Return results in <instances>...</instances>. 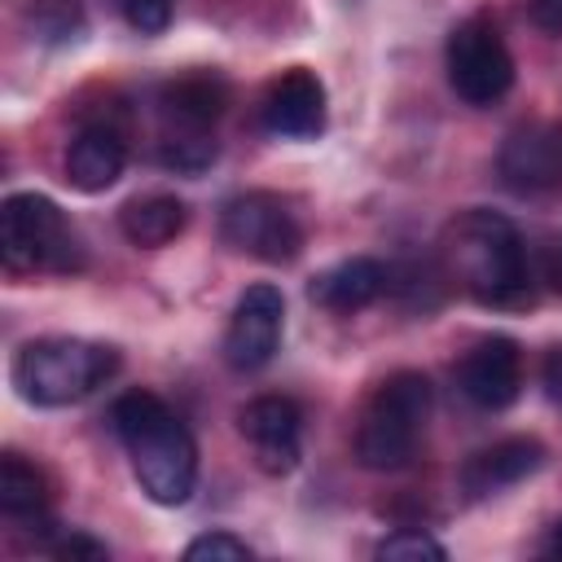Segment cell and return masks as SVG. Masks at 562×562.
Here are the masks:
<instances>
[{
  "mask_svg": "<svg viewBox=\"0 0 562 562\" xmlns=\"http://www.w3.org/2000/svg\"><path fill=\"white\" fill-rule=\"evenodd\" d=\"M110 422L132 457L140 492L154 505H184L198 487V443L189 426L154 391L119 395L110 408Z\"/></svg>",
  "mask_w": 562,
  "mask_h": 562,
  "instance_id": "6da1fadb",
  "label": "cell"
},
{
  "mask_svg": "<svg viewBox=\"0 0 562 562\" xmlns=\"http://www.w3.org/2000/svg\"><path fill=\"white\" fill-rule=\"evenodd\" d=\"M439 268L479 303H522L531 290V263L518 228L496 211H461L439 237Z\"/></svg>",
  "mask_w": 562,
  "mask_h": 562,
  "instance_id": "7a4b0ae2",
  "label": "cell"
},
{
  "mask_svg": "<svg viewBox=\"0 0 562 562\" xmlns=\"http://www.w3.org/2000/svg\"><path fill=\"white\" fill-rule=\"evenodd\" d=\"M119 373V351L83 338H35L13 356V386L35 408H66L88 400Z\"/></svg>",
  "mask_w": 562,
  "mask_h": 562,
  "instance_id": "3957f363",
  "label": "cell"
},
{
  "mask_svg": "<svg viewBox=\"0 0 562 562\" xmlns=\"http://www.w3.org/2000/svg\"><path fill=\"white\" fill-rule=\"evenodd\" d=\"M435 391L426 373H391L360 413L356 426V461L364 470H404L417 457V439L426 430Z\"/></svg>",
  "mask_w": 562,
  "mask_h": 562,
  "instance_id": "277c9868",
  "label": "cell"
},
{
  "mask_svg": "<svg viewBox=\"0 0 562 562\" xmlns=\"http://www.w3.org/2000/svg\"><path fill=\"white\" fill-rule=\"evenodd\" d=\"M0 259L9 272H75L83 268V246L57 202L44 193H9L0 206Z\"/></svg>",
  "mask_w": 562,
  "mask_h": 562,
  "instance_id": "5b68a950",
  "label": "cell"
},
{
  "mask_svg": "<svg viewBox=\"0 0 562 562\" xmlns=\"http://www.w3.org/2000/svg\"><path fill=\"white\" fill-rule=\"evenodd\" d=\"M448 83L465 105H492L514 88V57L492 18H465L452 26Z\"/></svg>",
  "mask_w": 562,
  "mask_h": 562,
  "instance_id": "8992f818",
  "label": "cell"
},
{
  "mask_svg": "<svg viewBox=\"0 0 562 562\" xmlns=\"http://www.w3.org/2000/svg\"><path fill=\"white\" fill-rule=\"evenodd\" d=\"M220 237L263 263H290L303 250V228L290 215V206L272 193H241L228 198L220 211Z\"/></svg>",
  "mask_w": 562,
  "mask_h": 562,
  "instance_id": "52a82bcc",
  "label": "cell"
},
{
  "mask_svg": "<svg viewBox=\"0 0 562 562\" xmlns=\"http://www.w3.org/2000/svg\"><path fill=\"white\" fill-rule=\"evenodd\" d=\"M281 325H285V299L277 285H250L224 329V360L237 373L263 369L277 347H281Z\"/></svg>",
  "mask_w": 562,
  "mask_h": 562,
  "instance_id": "ba28073f",
  "label": "cell"
},
{
  "mask_svg": "<svg viewBox=\"0 0 562 562\" xmlns=\"http://www.w3.org/2000/svg\"><path fill=\"white\" fill-rule=\"evenodd\" d=\"M501 184L509 193H549L562 184V123H522L496 154Z\"/></svg>",
  "mask_w": 562,
  "mask_h": 562,
  "instance_id": "9c48e42d",
  "label": "cell"
},
{
  "mask_svg": "<svg viewBox=\"0 0 562 562\" xmlns=\"http://www.w3.org/2000/svg\"><path fill=\"white\" fill-rule=\"evenodd\" d=\"M457 391L474 404V408H509L522 391V351L514 338H487L479 347H470L457 364Z\"/></svg>",
  "mask_w": 562,
  "mask_h": 562,
  "instance_id": "30bf717a",
  "label": "cell"
},
{
  "mask_svg": "<svg viewBox=\"0 0 562 562\" xmlns=\"http://www.w3.org/2000/svg\"><path fill=\"white\" fill-rule=\"evenodd\" d=\"M241 435L255 448V461L263 474H290L299 465V435H303V413L285 395H259L237 413Z\"/></svg>",
  "mask_w": 562,
  "mask_h": 562,
  "instance_id": "8fae6325",
  "label": "cell"
},
{
  "mask_svg": "<svg viewBox=\"0 0 562 562\" xmlns=\"http://www.w3.org/2000/svg\"><path fill=\"white\" fill-rule=\"evenodd\" d=\"M263 127L272 136H285V140H307L325 127V88L312 70L294 66L285 75H277L263 92Z\"/></svg>",
  "mask_w": 562,
  "mask_h": 562,
  "instance_id": "7c38bea8",
  "label": "cell"
},
{
  "mask_svg": "<svg viewBox=\"0 0 562 562\" xmlns=\"http://www.w3.org/2000/svg\"><path fill=\"white\" fill-rule=\"evenodd\" d=\"M540 465H544V443L531 439V435H509V439H496L492 448H479V452L465 457L461 492L470 501H487V496L531 479Z\"/></svg>",
  "mask_w": 562,
  "mask_h": 562,
  "instance_id": "4fadbf2b",
  "label": "cell"
},
{
  "mask_svg": "<svg viewBox=\"0 0 562 562\" xmlns=\"http://www.w3.org/2000/svg\"><path fill=\"white\" fill-rule=\"evenodd\" d=\"M386 290H391V268H386L382 259H369V255L342 259L338 268L321 272V277L307 285L312 303H321V307H329V312H360V307L378 303Z\"/></svg>",
  "mask_w": 562,
  "mask_h": 562,
  "instance_id": "5bb4252c",
  "label": "cell"
},
{
  "mask_svg": "<svg viewBox=\"0 0 562 562\" xmlns=\"http://www.w3.org/2000/svg\"><path fill=\"white\" fill-rule=\"evenodd\" d=\"M127 167V140L114 127H83L66 149V180L79 193H105Z\"/></svg>",
  "mask_w": 562,
  "mask_h": 562,
  "instance_id": "9a60e30c",
  "label": "cell"
},
{
  "mask_svg": "<svg viewBox=\"0 0 562 562\" xmlns=\"http://www.w3.org/2000/svg\"><path fill=\"white\" fill-rule=\"evenodd\" d=\"M224 101H228L224 79H215V75H184V79H171L162 88L158 110H162L167 132H211V123L220 119Z\"/></svg>",
  "mask_w": 562,
  "mask_h": 562,
  "instance_id": "2e32d148",
  "label": "cell"
},
{
  "mask_svg": "<svg viewBox=\"0 0 562 562\" xmlns=\"http://www.w3.org/2000/svg\"><path fill=\"white\" fill-rule=\"evenodd\" d=\"M0 509H4L13 522H22L26 531H35L40 540L53 531V522H48V483H44V474H40L31 461H22L18 452H9V457L0 461Z\"/></svg>",
  "mask_w": 562,
  "mask_h": 562,
  "instance_id": "e0dca14e",
  "label": "cell"
},
{
  "mask_svg": "<svg viewBox=\"0 0 562 562\" xmlns=\"http://www.w3.org/2000/svg\"><path fill=\"white\" fill-rule=\"evenodd\" d=\"M184 202L171 198V193H149V198H136L119 211V228L132 246H145V250H158L167 241H176L184 233Z\"/></svg>",
  "mask_w": 562,
  "mask_h": 562,
  "instance_id": "ac0fdd59",
  "label": "cell"
},
{
  "mask_svg": "<svg viewBox=\"0 0 562 562\" xmlns=\"http://www.w3.org/2000/svg\"><path fill=\"white\" fill-rule=\"evenodd\" d=\"M158 162L180 171V176H198L215 162V136L211 132H162Z\"/></svg>",
  "mask_w": 562,
  "mask_h": 562,
  "instance_id": "d6986e66",
  "label": "cell"
},
{
  "mask_svg": "<svg viewBox=\"0 0 562 562\" xmlns=\"http://www.w3.org/2000/svg\"><path fill=\"white\" fill-rule=\"evenodd\" d=\"M378 558H391V562H422V558L443 562L448 549H443L435 536H426L422 527H400V531H391L386 540H378Z\"/></svg>",
  "mask_w": 562,
  "mask_h": 562,
  "instance_id": "ffe728a7",
  "label": "cell"
},
{
  "mask_svg": "<svg viewBox=\"0 0 562 562\" xmlns=\"http://www.w3.org/2000/svg\"><path fill=\"white\" fill-rule=\"evenodd\" d=\"M184 558L189 562H250V544L237 540L233 531H206V536L189 540Z\"/></svg>",
  "mask_w": 562,
  "mask_h": 562,
  "instance_id": "44dd1931",
  "label": "cell"
},
{
  "mask_svg": "<svg viewBox=\"0 0 562 562\" xmlns=\"http://www.w3.org/2000/svg\"><path fill=\"white\" fill-rule=\"evenodd\" d=\"M119 13L140 31V35H158L171 22V0H114Z\"/></svg>",
  "mask_w": 562,
  "mask_h": 562,
  "instance_id": "7402d4cb",
  "label": "cell"
},
{
  "mask_svg": "<svg viewBox=\"0 0 562 562\" xmlns=\"http://www.w3.org/2000/svg\"><path fill=\"white\" fill-rule=\"evenodd\" d=\"M44 549H53L57 558H88V562H101V558H110V549L101 544V540H92L88 531H48L44 540H40Z\"/></svg>",
  "mask_w": 562,
  "mask_h": 562,
  "instance_id": "603a6c76",
  "label": "cell"
},
{
  "mask_svg": "<svg viewBox=\"0 0 562 562\" xmlns=\"http://www.w3.org/2000/svg\"><path fill=\"white\" fill-rule=\"evenodd\" d=\"M531 22L549 35H562V0H531Z\"/></svg>",
  "mask_w": 562,
  "mask_h": 562,
  "instance_id": "cb8c5ba5",
  "label": "cell"
},
{
  "mask_svg": "<svg viewBox=\"0 0 562 562\" xmlns=\"http://www.w3.org/2000/svg\"><path fill=\"white\" fill-rule=\"evenodd\" d=\"M540 272H544V281L562 294V237L544 246V255H540Z\"/></svg>",
  "mask_w": 562,
  "mask_h": 562,
  "instance_id": "d4e9b609",
  "label": "cell"
},
{
  "mask_svg": "<svg viewBox=\"0 0 562 562\" xmlns=\"http://www.w3.org/2000/svg\"><path fill=\"white\" fill-rule=\"evenodd\" d=\"M544 386H549L553 400H562V347H553L549 360H544Z\"/></svg>",
  "mask_w": 562,
  "mask_h": 562,
  "instance_id": "484cf974",
  "label": "cell"
},
{
  "mask_svg": "<svg viewBox=\"0 0 562 562\" xmlns=\"http://www.w3.org/2000/svg\"><path fill=\"white\" fill-rule=\"evenodd\" d=\"M540 553H544V558H562V518H558V522L544 531V540H540Z\"/></svg>",
  "mask_w": 562,
  "mask_h": 562,
  "instance_id": "4316f807",
  "label": "cell"
}]
</instances>
